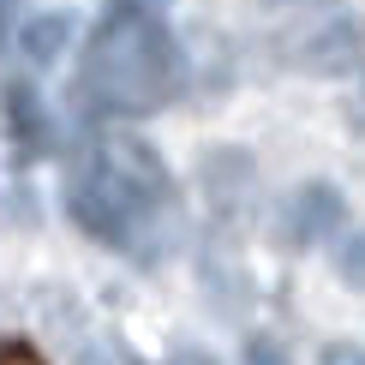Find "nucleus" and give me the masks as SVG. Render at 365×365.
Segmentation results:
<instances>
[{
    "instance_id": "423d86ee",
    "label": "nucleus",
    "mask_w": 365,
    "mask_h": 365,
    "mask_svg": "<svg viewBox=\"0 0 365 365\" xmlns=\"http://www.w3.org/2000/svg\"><path fill=\"white\" fill-rule=\"evenodd\" d=\"M72 36H78V19L72 12H36V19H24L19 30V54H24V66H54L60 54L72 48Z\"/></svg>"
},
{
    "instance_id": "0eeeda50",
    "label": "nucleus",
    "mask_w": 365,
    "mask_h": 365,
    "mask_svg": "<svg viewBox=\"0 0 365 365\" xmlns=\"http://www.w3.org/2000/svg\"><path fill=\"white\" fill-rule=\"evenodd\" d=\"M336 276L354 287V294H365V227L341 240V252H336Z\"/></svg>"
},
{
    "instance_id": "6e6552de",
    "label": "nucleus",
    "mask_w": 365,
    "mask_h": 365,
    "mask_svg": "<svg viewBox=\"0 0 365 365\" xmlns=\"http://www.w3.org/2000/svg\"><path fill=\"white\" fill-rule=\"evenodd\" d=\"M324 359H365V347H354V341H336V347H324Z\"/></svg>"
},
{
    "instance_id": "f03ea898",
    "label": "nucleus",
    "mask_w": 365,
    "mask_h": 365,
    "mask_svg": "<svg viewBox=\"0 0 365 365\" xmlns=\"http://www.w3.org/2000/svg\"><path fill=\"white\" fill-rule=\"evenodd\" d=\"M168 197H174V174L156 156V144H144L138 132H102L66 180L72 222L96 246L114 252H126L144 234V222L168 210Z\"/></svg>"
},
{
    "instance_id": "9b49d317",
    "label": "nucleus",
    "mask_w": 365,
    "mask_h": 365,
    "mask_svg": "<svg viewBox=\"0 0 365 365\" xmlns=\"http://www.w3.org/2000/svg\"><path fill=\"white\" fill-rule=\"evenodd\" d=\"M19 354H30V347H12V341H0V359H19Z\"/></svg>"
},
{
    "instance_id": "9d476101",
    "label": "nucleus",
    "mask_w": 365,
    "mask_h": 365,
    "mask_svg": "<svg viewBox=\"0 0 365 365\" xmlns=\"http://www.w3.org/2000/svg\"><path fill=\"white\" fill-rule=\"evenodd\" d=\"M6 24H12V0H0V42H6Z\"/></svg>"
},
{
    "instance_id": "f257e3e1",
    "label": "nucleus",
    "mask_w": 365,
    "mask_h": 365,
    "mask_svg": "<svg viewBox=\"0 0 365 365\" xmlns=\"http://www.w3.org/2000/svg\"><path fill=\"white\" fill-rule=\"evenodd\" d=\"M186 84V60H180L174 30L162 24V12L138 6H108V19L90 30L84 60H78V96L96 114L138 120L168 108Z\"/></svg>"
},
{
    "instance_id": "20e7f679",
    "label": "nucleus",
    "mask_w": 365,
    "mask_h": 365,
    "mask_svg": "<svg viewBox=\"0 0 365 365\" xmlns=\"http://www.w3.org/2000/svg\"><path fill=\"white\" fill-rule=\"evenodd\" d=\"M341 227V192L329 186V180H306V186L294 192V204H287V240L294 246H317V240H329Z\"/></svg>"
},
{
    "instance_id": "1a4fd4ad",
    "label": "nucleus",
    "mask_w": 365,
    "mask_h": 365,
    "mask_svg": "<svg viewBox=\"0 0 365 365\" xmlns=\"http://www.w3.org/2000/svg\"><path fill=\"white\" fill-rule=\"evenodd\" d=\"M108 6H138V12H156L162 0H108Z\"/></svg>"
},
{
    "instance_id": "7ed1b4c3",
    "label": "nucleus",
    "mask_w": 365,
    "mask_h": 365,
    "mask_svg": "<svg viewBox=\"0 0 365 365\" xmlns=\"http://www.w3.org/2000/svg\"><path fill=\"white\" fill-rule=\"evenodd\" d=\"M365 54V24L359 19H329L312 30V42L299 48V66L317 72V78H341V72H354Z\"/></svg>"
},
{
    "instance_id": "39448f33",
    "label": "nucleus",
    "mask_w": 365,
    "mask_h": 365,
    "mask_svg": "<svg viewBox=\"0 0 365 365\" xmlns=\"http://www.w3.org/2000/svg\"><path fill=\"white\" fill-rule=\"evenodd\" d=\"M0 108H6V132H12V144L24 150V156H42L48 150V108H42V96H36V84H6V96H0Z\"/></svg>"
}]
</instances>
